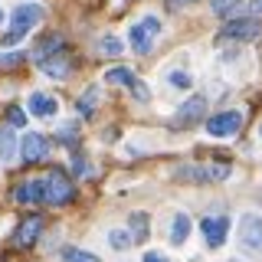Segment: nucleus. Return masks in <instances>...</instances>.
I'll return each mask as SVG.
<instances>
[{
  "mask_svg": "<svg viewBox=\"0 0 262 262\" xmlns=\"http://www.w3.org/2000/svg\"><path fill=\"white\" fill-rule=\"evenodd\" d=\"M141 262H170L167 256H164V252H158V249H151V252H144V259Z\"/></svg>",
  "mask_w": 262,
  "mask_h": 262,
  "instance_id": "30",
  "label": "nucleus"
},
{
  "mask_svg": "<svg viewBox=\"0 0 262 262\" xmlns=\"http://www.w3.org/2000/svg\"><path fill=\"white\" fill-rule=\"evenodd\" d=\"M210 10L216 16H233L239 10V0H210Z\"/></svg>",
  "mask_w": 262,
  "mask_h": 262,
  "instance_id": "23",
  "label": "nucleus"
},
{
  "mask_svg": "<svg viewBox=\"0 0 262 262\" xmlns=\"http://www.w3.org/2000/svg\"><path fill=\"white\" fill-rule=\"evenodd\" d=\"M0 23H4V10H0Z\"/></svg>",
  "mask_w": 262,
  "mask_h": 262,
  "instance_id": "34",
  "label": "nucleus"
},
{
  "mask_svg": "<svg viewBox=\"0 0 262 262\" xmlns=\"http://www.w3.org/2000/svg\"><path fill=\"white\" fill-rule=\"evenodd\" d=\"M98 53H105V56H118V53H121V39H115V36H102V39H98Z\"/></svg>",
  "mask_w": 262,
  "mask_h": 262,
  "instance_id": "25",
  "label": "nucleus"
},
{
  "mask_svg": "<svg viewBox=\"0 0 262 262\" xmlns=\"http://www.w3.org/2000/svg\"><path fill=\"white\" fill-rule=\"evenodd\" d=\"M72 170H76V174H89V164H85V158H72Z\"/></svg>",
  "mask_w": 262,
  "mask_h": 262,
  "instance_id": "31",
  "label": "nucleus"
},
{
  "mask_svg": "<svg viewBox=\"0 0 262 262\" xmlns=\"http://www.w3.org/2000/svg\"><path fill=\"white\" fill-rule=\"evenodd\" d=\"M20 154H23L27 164H39V161H46V154H49V141L39 135V131H30V135H23Z\"/></svg>",
  "mask_w": 262,
  "mask_h": 262,
  "instance_id": "9",
  "label": "nucleus"
},
{
  "mask_svg": "<svg viewBox=\"0 0 262 262\" xmlns=\"http://www.w3.org/2000/svg\"><path fill=\"white\" fill-rule=\"evenodd\" d=\"M30 115H36V118H53L56 112H59V102H56V95H46V92H33L30 95Z\"/></svg>",
  "mask_w": 262,
  "mask_h": 262,
  "instance_id": "11",
  "label": "nucleus"
},
{
  "mask_svg": "<svg viewBox=\"0 0 262 262\" xmlns=\"http://www.w3.org/2000/svg\"><path fill=\"white\" fill-rule=\"evenodd\" d=\"M158 33H161V20L158 16H144V20H138L128 30V43L135 53H147L154 46V39H158Z\"/></svg>",
  "mask_w": 262,
  "mask_h": 262,
  "instance_id": "2",
  "label": "nucleus"
},
{
  "mask_svg": "<svg viewBox=\"0 0 262 262\" xmlns=\"http://www.w3.org/2000/svg\"><path fill=\"white\" fill-rule=\"evenodd\" d=\"M177 177L180 180H213L210 177V167H180Z\"/></svg>",
  "mask_w": 262,
  "mask_h": 262,
  "instance_id": "24",
  "label": "nucleus"
},
{
  "mask_svg": "<svg viewBox=\"0 0 262 262\" xmlns=\"http://www.w3.org/2000/svg\"><path fill=\"white\" fill-rule=\"evenodd\" d=\"M243 118H246V115L239 108L220 112V115H213V118H207V135L210 138H233V135H239Z\"/></svg>",
  "mask_w": 262,
  "mask_h": 262,
  "instance_id": "3",
  "label": "nucleus"
},
{
  "mask_svg": "<svg viewBox=\"0 0 262 262\" xmlns=\"http://www.w3.org/2000/svg\"><path fill=\"white\" fill-rule=\"evenodd\" d=\"M131 92H135V98H138V102H147V98H151V92H147V89L141 85V79H135V85H131Z\"/></svg>",
  "mask_w": 262,
  "mask_h": 262,
  "instance_id": "28",
  "label": "nucleus"
},
{
  "mask_svg": "<svg viewBox=\"0 0 262 262\" xmlns=\"http://www.w3.org/2000/svg\"><path fill=\"white\" fill-rule=\"evenodd\" d=\"M39 233H43V216H39V213H33V216H27L20 223V229H16V246H33L39 239Z\"/></svg>",
  "mask_w": 262,
  "mask_h": 262,
  "instance_id": "10",
  "label": "nucleus"
},
{
  "mask_svg": "<svg viewBox=\"0 0 262 262\" xmlns=\"http://www.w3.org/2000/svg\"><path fill=\"white\" fill-rule=\"evenodd\" d=\"M131 243H135V236H131L128 233V229H112V233H108V246H112V249H128V246Z\"/></svg>",
  "mask_w": 262,
  "mask_h": 262,
  "instance_id": "20",
  "label": "nucleus"
},
{
  "mask_svg": "<svg viewBox=\"0 0 262 262\" xmlns=\"http://www.w3.org/2000/svg\"><path fill=\"white\" fill-rule=\"evenodd\" d=\"M105 82H115V85H135V72L128 69V66H115V69L105 72Z\"/></svg>",
  "mask_w": 262,
  "mask_h": 262,
  "instance_id": "18",
  "label": "nucleus"
},
{
  "mask_svg": "<svg viewBox=\"0 0 262 262\" xmlns=\"http://www.w3.org/2000/svg\"><path fill=\"white\" fill-rule=\"evenodd\" d=\"M262 23L256 16H239V20H226V27L220 30V39H259Z\"/></svg>",
  "mask_w": 262,
  "mask_h": 262,
  "instance_id": "6",
  "label": "nucleus"
},
{
  "mask_svg": "<svg viewBox=\"0 0 262 262\" xmlns=\"http://www.w3.org/2000/svg\"><path fill=\"white\" fill-rule=\"evenodd\" d=\"M256 13H262V0H256Z\"/></svg>",
  "mask_w": 262,
  "mask_h": 262,
  "instance_id": "33",
  "label": "nucleus"
},
{
  "mask_svg": "<svg viewBox=\"0 0 262 262\" xmlns=\"http://www.w3.org/2000/svg\"><path fill=\"white\" fill-rule=\"evenodd\" d=\"M59 141L62 144H76L79 141V125H76V121H69V125L59 128Z\"/></svg>",
  "mask_w": 262,
  "mask_h": 262,
  "instance_id": "26",
  "label": "nucleus"
},
{
  "mask_svg": "<svg viewBox=\"0 0 262 262\" xmlns=\"http://www.w3.org/2000/svg\"><path fill=\"white\" fill-rule=\"evenodd\" d=\"M187 236H190V216H187V213H174V223H170V243L184 246Z\"/></svg>",
  "mask_w": 262,
  "mask_h": 262,
  "instance_id": "14",
  "label": "nucleus"
},
{
  "mask_svg": "<svg viewBox=\"0 0 262 262\" xmlns=\"http://www.w3.org/2000/svg\"><path fill=\"white\" fill-rule=\"evenodd\" d=\"M187 4H193V0H167L170 10H180V7H187Z\"/></svg>",
  "mask_w": 262,
  "mask_h": 262,
  "instance_id": "32",
  "label": "nucleus"
},
{
  "mask_svg": "<svg viewBox=\"0 0 262 262\" xmlns=\"http://www.w3.org/2000/svg\"><path fill=\"white\" fill-rule=\"evenodd\" d=\"M62 49H66V39H62V36H46L43 43H39L36 49H33V59H36L39 66H43L46 59H53V56H59Z\"/></svg>",
  "mask_w": 262,
  "mask_h": 262,
  "instance_id": "13",
  "label": "nucleus"
},
{
  "mask_svg": "<svg viewBox=\"0 0 262 262\" xmlns=\"http://www.w3.org/2000/svg\"><path fill=\"white\" fill-rule=\"evenodd\" d=\"M72 196H76V187H72V180L66 177L59 167L49 170V177H46V200L56 203V207H62V203H69Z\"/></svg>",
  "mask_w": 262,
  "mask_h": 262,
  "instance_id": "5",
  "label": "nucleus"
},
{
  "mask_svg": "<svg viewBox=\"0 0 262 262\" xmlns=\"http://www.w3.org/2000/svg\"><path fill=\"white\" fill-rule=\"evenodd\" d=\"M239 246L246 252H262V216L259 213H243V220H239Z\"/></svg>",
  "mask_w": 262,
  "mask_h": 262,
  "instance_id": "4",
  "label": "nucleus"
},
{
  "mask_svg": "<svg viewBox=\"0 0 262 262\" xmlns=\"http://www.w3.org/2000/svg\"><path fill=\"white\" fill-rule=\"evenodd\" d=\"M16 62H23V53H7V56H0V66H16Z\"/></svg>",
  "mask_w": 262,
  "mask_h": 262,
  "instance_id": "29",
  "label": "nucleus"
},
{
  "mask_svg": "<svg viewBox=\"0 0 262 262\" xmlns=\"http://www.w3.org/2000/svg\"><path fill=\"white\" fill-rule=\"evenodd\" d=\"M7 118H10V125H13V128L27 125V112H23V108H16V105L10 108V115H7Z\"/></svg>",
  "mask_w": 262,
  "mask_h": 262,
  "instance_id": "27",
  "label": "nucleus"
},
{
  "mask_svg": "<svg viewBox=\"0 0 262 262\" xmlns=\"http://www.w3.org/2000/svg\"><path fill=\"white\" fill-rule=\"evenodd\" d=\"M95 105H98V85H89L85 95L76 102V108H79L82 118H92V115H95Z\"/></svg>",
  "mask_w": 262,
  "mask_h": 262,
  "instance_id": "16",
  "label": "nucleus"
},
{
  "mask_svg": "<svg viewBox=\"0 0 262 262\" xmlns=\"http://www.w3.org/2000/svg\"><path fill=\"white\" fill-rule=\"evenodd\" d=\"M200 233H203V239H207L210 249H220L229 236V216H223V213H220V216H203Z\"/></svg>",
  "mask_w": 262,
  "mask_h": 262,
  "instance_id": "7",
  "label": "nucleus"
},
{
  "mask_svg": "<svg viewBox=\"0 0 262 262\" xmlns=\"http://www.w3.org/2000/svg\"><path fill=\"white\" fill-rule=\"evenodd\" d=\"M259 138H262V125H259Z\"/></svg>",
  "mask_w": 262,
  "mask_h": 262,
  "instance_id": "35",
  "label": "nucleus"
},
{
  "mask_svg": "<svg viewBox=\"0 0 262 262\" xmlns=\"http://www.w3.org/2000/svg\"><path fill=\"white\" fill-rule=\"evenodd\" d=\"M167 82H170V89H180V92H187V89L193 85L190 72H184V69H174V72H167Z\"/></svg>",
  "mask_w": 262,
  "mask_h": 262,
  "instance_id": "22",
  "label": "nucleus"
},
{
  "mask_svg": "<svg viewBox=\"0 0 262 262\" xmlns=\"http://www.w3.org/2000/svg\"><path fill=\"white\" fill-rule=\"evenodd\" d=\"M13 154H16V135H13V128H4L0 131V161L10 164Z\"/></svg>",
  "mask_w": 262,
  "mask_h": 262,
  "instance_id": "17",
  "label": "nucleus"
},
{
  "mask_svg": "<svg viewBox=\"0 0 262 262\" xmlns=\"http://www.w3.org/2000/svg\"><path fill=\"white\" fill-rule=\"evenodd\" d=\"M62 262H102V259L92 256V252H85V249H76V246H69V249H62Z\"/></svg>",
  "mask_w": 262,
  "mask_h": 262,
  "instance_id": "21",
  "label": "nucleus"
},
{
  "mask_svg": "<svg viewBox=\"0 0 262 262\" xmlns=\"http://www.w3.org/2000/svg\"><path fill=\"white\" fill-rule=\"evenodd\" d=\"M131 236H135V243L147 239V213H131Z\"/></svg>",
  "mask_w": 262,
  "mask_h": 262,
  "instance_id": "19",
  "label": "nucleus"
},
{
  "mask_svg": "<svg viewBox=\"0 0 262 262\" xmlns=\"http://www.w3.org/2000/svg\"><path fill=\"white\" fill-rule=\"evenodd\" d=\"M13 200L16 203H39L46 200V180H27L13 190Z\"/></svg>",
  "mask_w": 262,
  "mask_h": 262,
  "instance_id": "12",
  "label": "nucleus"
},
{
  "mask_svg": "<svg viewBox=\"0 0 262 262\" xmlns=\"http://www.w3.org/2000/svg\"><path fill=\"white\" fill-rule=\"evenodd\" d=\"M43 72H46V76H53V79H66V76H69V56L59 53V56H53V59H46L43 62Z\"/></svg>",
  "mask_w": 262,
  "mask_h": 262,
  "instance_id": "15",
  "label": "nucleus"
},
{
  "mask_svg": "<svg viewBox=\"0 0 262 262\" xmlns=\"http://www.w3.org/2000/svg\"><path fill=\"white\" fill-rule=\"evenodd\" d=\"M43 20V10H39V4H20L10 16V33L4 36V46H13L20 43L23 36L30 33V27H36V23Z\"/></svg>",
  "mask_w": 262,
  "mask_h": 262,
  "instance_id": "1",
  "label": "nucleus"
},
{
  "mask_svg": "<svg viewBox=\"0 0 262 262\" xmlns=\"http://www.w3.org/2000/svg\"><path fill=\"white\" fill-rule=\"evenodd\" d=\"M203 112H207V98H203V95H190V98H187V102L177 108L174 125H177V128H190V125H196V121L203 118Z\"/></svg>",
  "mask_w": 262,
  "mask_h": 262,
  "instance_id": "8",
  "label": "nucleus"
}]
</instances>
